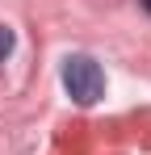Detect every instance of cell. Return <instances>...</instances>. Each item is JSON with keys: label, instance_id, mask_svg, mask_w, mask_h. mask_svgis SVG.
Segmentation results:
<instances>
[{"label": "cell", "instance_id": "1", "mask_svg": "<svg viewBox=\"0 0 151 155\" xmlns=\"http://www.w3.org/2000/svg\"><path fill=\"white\" fill-rule=\"evenodd\" d=\"M63 88L76 105H97L105 97V71L88 54H67L63 59Z\"/></svg>", "mask_w": 151, "mask_h": 155}, {"label": "cell", "instance_id": "2", "mask_svg": "<svg viewBox=\"0 0 151 155\" xmlns=\"http://www.w3.org/2000/svg\"><path fill=\"white\" fill-rule=\"evenodd\" d=\"M8 51H13V29H8V25H0V59H4Z\"/></svg>", "mask_w": 151, "mask_h": 155}, {"label": "cell", "instance_id": "3", "mask_svg": "<svg viewBox=\"0 0 151 155\" xmlns=\"http://www.w3.org/2000/svg\"><path fill=\"white\" fill-rule=\"evenodd\" d=\"M143 8H147V13H151V0H143Z\"/></svg>", "mask_w": 151, "mask_h": 155}]
</instances>
